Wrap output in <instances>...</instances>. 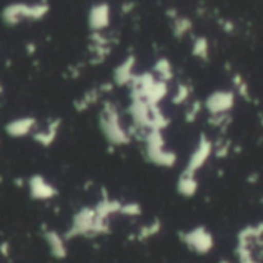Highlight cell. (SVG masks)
<instances>
[{"instance_id": "1", "label": "cell", "mask_w": 263, "mask_h": 263, "mask_svg": "<svg viewBox=\"0 0 263 263\" xmlns=\"http://www.w3.org/2000/svg\"><path fill=\"white\" fill-rule=\"evenodd\" d=\"M146 157L151 163L162 168H173L177 163V154L166 148L163 131H148L145 134Z\"/></svg>"}, {"instance_id": "2", "label": "cell", "mask_w": 263, "mask_h": 263, "mask_svg": "<svg viewBox=\"0 0 263 263\" xmlns=\"http://www.w3.org/2000/svg\"><path fill=\"white\" fill-rule=\"evenodd\" d=\"M180 239L193 253H196L199 256L210 254L216 245L213 233L203 225H199V227H194L188 231L180 233Z\"/></svg>"}, {"instance_id": "3", "label": "cell", "mask_w": 263, "mask_h": 263, "mask_svg": "<svg viewBox=\"0 0 263 263\" xmlns=\"http://www.w3.org/2000/svg\"><path fill=\"white\" fill-rule=\"evenodd\" d=\"M237 102V96L233 89H217L206 96L203 100V109L208 116L231 114Z\"/></svg>"}, {"instance_id": "4", "label": "cell", "mask_w": 263, "mask_h": 263, "mask_svg": "<svg viewBox=\"0 0 263 263\" xmlns=\"http://www.w3.org/2000/svg\"><path fill=\"white\" fill-rule=\"evenodd\" d=\"M213 153H214V140L208 134L202 133L199 136V140H197L194 149L191 151V154L188 157L185 170L197 174L210 162V159L213 157Z\"/></svg>"}, {"instance_id": "5", "label": "cell", "mask_w": 263, "mask_h": 263, "mask_svg": "<svg viewBox=\"0 0 263 263\" xmlns=\"http://www.w3.org/2000/svg\"><path fill=\"white\" fill-rule=\"evenodd\" d=\"M105 133L108 134L109 140L114 142L116 145H125L129 142L128 133L122 128L119 116L114 108H108L105 111V123H103Z\"/></svg>"}, {"instance_id": "6", "label": "cell", "mask_w": 263, "mask_h": 263, "mask_svg": "<svg viewBox=\"0 0 263 263\" xmlns=\"http://www.w3.org/2000/svg\"><path fill=\"white\" fill-rule=\"evenodd\" d=\"M177 193L185 197V199H193L197 196L199 193V188H200V183H199V179H197V174L188 171V170H183L177 179Z\"/></svg>"}, {"instance_id": "7", "label": "cell", "mask_w": 263, "mask_h": 263, "mask_svg": "<svg viewBox=\"0 0 263 263\" xmlns=\"http://www.w3.org/2000/svg\"><path fill=\"white\" fill-rule=\"evenodd\" d=\"M253 242H237L236 247V257L239 263H262V260L254 254Z\"/></svg>"}, {"instance_id": "8", "label": "cell", "mask_w": 263, "mask_h": 263, "mask_svg": "<svg viewBox=\"0 0 263 263\" xmlns=\"http://www.w3.org/2000/svg\"><path fill=\"white\" fill-rule=\"evenodd\" d=\"M31 193L37 199H49L55 194V191L51 188V185H48L40 177H34L31 180Z\"/></svg>"}, {"instance_id": "9", "label": "cell", "mask_w": 263, "mask_h": 263, "mask_svg": "<svg viewBox=\"0 0 263 263\" xmlns=\"http://www.w3.org/2000/svg\"><path fill=\"white\" fill-rule=\"evenodd\" d=\"M233 86H234L233 91L236 92V96L242 97L247 102H251V89H250V85L243 79L242 74H234L233 76Z\"/></svg>"}, {"instance_id": "10", "label": "cell", "mask_w": 263, "mask_h": 263, "mask_svg": "<svg viewBox=\"0 0 263 263\" xmlns=\"http://www.w3.org/2000/svg\"><path fill=\"white\" fill-rule=\"evenodd\" d=\"M231 140L227 139L225 136H220L214 140V153H213V157H216L217 160H223L230 156L231 153Z\"/></svg>"}, {"instance_id": "11", "label": "cell", "mask_w": 263, "mask_h": 263, "mask_svg": "<svg viewBox=\"0 0 263 263\" xmlns=\"http://www.w3.org/2000/svg\"><path fill=\"white\" fill-rule=\"evenodd\" d=\"M202 112H203V102L199 99L191 100L185 109V122L186 123H196L200 119Z\"/></svg>"}, {"instance_id": "12", "label": "cell", "mask_w": 263, "mask_h": 263, "mask_svg": "<svg viewBox=\"0 0 263 263\" xmlns=\"http://www.w3.org/2000/svg\"><path fill=\"white\" fill-rule=\"evenodd\" d=\"M233 123V116L231 114H220V116H208V125L222 134L228 131V128Z\"/></svg>"}, {"instance_id": "13", "label": "cell", "mask_w": 263, "mask_h": 263, "mask_svg": "<svg viewBox=\"0 0 263 263\" xmlns=\"http://www.w3.org/2000/svg\"><path fill=\"white\" fill-rule=\"evenodd\" d=\"M34 126V120L32 119H18L15 122H12L8 126V133L14 137H20L26 133L31 131V128Z\"/></svg>"}, {"instance_id": "14", "label": "cell", "mask_w": 263, "mask_h": 263, "mask_svg": "<svg viewBox=\"0 0 263 263\" xmlns=\"http://www.w3.org/2000/svg\"><path fill=\"white\" fill-rule=\"evenodd\" d=\"M154 71H156V74L159 76V80H162V82H170V80H173V77H174V71H173V65L170 63V60L168 59H160L156 65H154Z\"/></svg>"}, {"instance_id": "15", "label": "cell", "mask_w": 263, "mask_h": 263, "mask_svg": "<svg viewBox=\"0 0 263 263\" xmlns=\"http://www.w3.org/2000/svg\"><path fill=\"white\" fill-rule=\"evenodd\" d=\"M193 89L190 85L186 83H180L176 89V92L173 94V105L176 106H182V105H188L190 99H191Z\"/></svg>"}, {"instance_id": "16", "label": "cell", "mask_w": 263, "mask_h": 263, "mask_svg": "<svg viewBox=\"0 0 263 263\" xmlns=\"http://www.w3.org/2000/svg\"><path fill=\"white\" fill-rule=\"evenodd\" d=\"M193 55L200 60H208L210 57V42L206 37H197L193 43Z\"/></svg>"}, {"instance_id": "17", "label": "cell", "mask_w": 263, "mask_h": 263, "mask_svg": "<svg viewBox=\"0 0 263 263\" xmlns=\"http://www.w3.org/2000/svg\"><path fill=\"white\" fill-rule=\"evenodd\" d=\"M133 66H134V59H128L123 65L119 66V69L116 71V80L122 85V83H128L129 80H133Z\"/></svg>"}, {"instance_id": "18", "label": "cell", "mask_w": 263, "mask_h": 263, "mask_svg": "<svg viewBox=\"0 0 263 263\" xmlns=\"http://www.w3.org/2000/svg\"><path fill=\"white\" fill-rule=\"evenodd\" d=\"M191 28H193V22H191L190 18H186V17H176V18H174V26H173V29H174V35H176V37H183V35H186V34L191 31Z\"/></svg>"}, {"instance_id": "19", "label": "cell", "mask_w": 263, "mask_h": 263, "mask_svg": "<svg viewBox=\"0 0 263 263\" xmlns=\"http://www.w3.org/2000/svg\"><path fill=\"white\" fill-rule=\"evenodd\" d=\"M162 230V222L159 219L153 220L151 223H148L146 227H143L140 231H139V239L140 240H146V239H151L154 237L156 234H159Z\"/></svg>"}, {"instance_id": "20", "label": "cell", "mask_w": 263, "mask_h": 263, "mask_svg": "<svg viewBox=\"0 0 263 263\" xmlns=\"http://www.w3.org/2000/svg\"><path fill=\"white\" fill-rule=\"evenodd\" d=\"M126 216H140L142 214V206L139 203H126L120 210Z\"/></svg>"}, {"instance_id": "21", "label": "cell", "mask_w": 263, "mask_h": 263, "mask_svg": "<svg viewBox=\"0 0 263 263\" xmlns=\"http://www.w3.org/2000/svg\"><path fill=\"white\" fill-rule=\"evenodd\" d=\"M248 182H250V183H256V182H257V174L250 176V177H248Z\"/></svg>"}, {"instance_id": "22", "label": "cell", "mask_w": 263, "mask_h": 263, "mask_svg": "<svg viewBox=\"0 0 263 263\" xmlns=\"http://www.w3.org/2000/svg\"><path fill=\"white\" fill-rule=\"evenodd\" d=\"M259 120H260V125H262V128H263V112L259 114Z\"/></svg>"}, {"instance_id": "23", "label": "cell", "mask_w": 263, "mask_h": 263, "mask_svg": "<svg viewBox=\"0 0 263 263\" xmlns=\"http://www.w3.org/2000/svg\"><path fill=\"white\" fill-rule=\"evenodd\" d=\"M219 263H231V262H230V260H227V259H220Z\"/></svg>"}, {"instance_id": "24", "label": "cell", "mask_w": 263, "mask_h": 263, "mask_svg": "<svg viewBox=\"0 0 263 263\" xmlns=\"http://www.w3.org/2000/svg\"><path fill=\"white\" fill-rule=\"evenodd\" d=\"M260 203H262V206H263V197H262V199H260Z\"/></svg>"}]
</instances>
